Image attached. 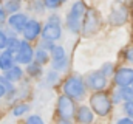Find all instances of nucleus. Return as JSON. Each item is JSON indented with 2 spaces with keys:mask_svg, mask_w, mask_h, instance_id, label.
Returning <instances> with one entry per match:
<instances>
[{
  "mask_svg": "<svg viewBox=\"0 0 133 124\" xmlns=\"http://www.w3.org/2000/svg\"><path fill=\"white\" fill-rule=\"evenodd\" d=\"M85 16V5L82 2H76L70 13L66 14V27L71 33H77L82 25V17Z\"/></svg>",
  "mask_w": 133,
  "mask_h": 124,
  "instance_id": "obj_1",
  "label": "nucleus"
},
{
  "mask_svg": "<svg viewBox=\"0 0 133 124\" xmlns=\"http://www.w3.org/2000/svg\"><path fill=\"white\" fill-rule=\"evenodd\" d=\"M64 92L65 95L71 96L73 99H82V96L85 95V85L84 81L79 76H71L68 78L64 84Z\"/></svg>",
  "mask_w": 133,
  "mask_h": 124,
  "instance_id": "obj_2",
  "label": "nucleus"
},
{
  "mask_svg": "<svg viewBox=\"0 0 133 124\" xmlns=\"http://www.w3.org/2000/svg\"><path fill=\"white\" fill-rule=\"evenodd\" d=\"M90 106H91L93 112L101 116L108 115V112L111 110V101L108 99V96L105 93H101V90L90 98Z\"/></svg>",
  "mask_w": 133,
  "mask_h": 124,
  "instance_id": "obj_3",
  "label": "nucleus"
},
{
  "mask_svg": "<svg viewBox=\"0 0 133 124\" xmlns=\"http://www.w3.org/2000/svg\"><path fill=\"white\" fill-rule=\"evenodd\" d=\"M74 104H73V98L71 96H61L59 101H57V112H59V116H61V121L62 123H70L74 116Z\"/></svg>",
  "mask_w": 133,
  "mask_h": 124,
  "instance_id": "obj_4",
  "label": "nucleus"
},
{
  "mask_svg": "<svg viewBox=\"0 0 133 124\" xmlns=\"http://www.w3.org/2000/svg\"><path fill=\"white\" fill-rule=\"evenodd\" d=\"M87 85L90 87V89H93V90H96V92H99V90H104L105 87H107V76L101 71V73H91V75H88L87 76Z\"/></svg>",
  "mask_w": 133,
  "mask_h": 124,
  "instance_id": "obj_5",
  "label": "nucleus"
},
{
  "mask_svg": "<svg viewBox=\"0 0 133 124\" xmlns=\"http://www.w3.org/2000/svg\"><path fill=\"white\" fill-rule=\"evenodd\" d=\"M33 48H31V45L28 44V40L25 39L23 42H22V45H20V48H19V51L16 53V61L20 62V64H30V62H33Z\"/></svg>",
  "mask_w": 133,
  "mask_h": 124,
  "instance_id": "obj_6",
  "label": "nucleus"
},
{
  "mask_svg": "<svg viewBox=\"0 0 133 124\" xmlns=\"http://www.w3.org/2000/svg\"><path fill=\"white\" fill-rule=\"evenodd\" d=\"M115 84L119 87L133 84V68H127V67L119 68L115 73Z\"/></svg>",
  "mask_w": 133,
  "mask_h": 124,
  "instance_id": "obj_7",
  "label": "nucleus"
},
{
  "mask_svg": "<svg viewBox=\"0 0 133 124\" xmlns=\"http://www.w3.org/2000/svg\"><path fill=\"white\" fill-rule=\"evenodd\" d=\"M125 20H127V9L121 2H118L110 14V22L113 25H122L125 23Z\"/></svg>",
  "mask_w": 133,
  "mask_h": 124,
  "instance_id": "obj_8",
  "label": "nucleus"
},
{
  "mask_svg": "<svg viewBox=\"0 0 133 124\" xmlns=\"http://www.w3.org/2000/svg\"><path fill=\"white\" fill-rule=\"evenodd\" d=\"M8 22H9V27L14 31H22V33H23L26 23H28V19H26V16L22 14V13H14V14L9 17Z\"/></svg>",
  "mask_w": 133,
  "mask_h": 124,
  "instance_id": "obj_9",
  "label": "nucleus"
},
{
  "mask_svg": "<svg viewBox=\"0 0 133 124\" xmlns=\"http://www.w3.org/2000/svg\"><path fill=\"white\" fill-rule=\"evenodd\" d=\"M61 27L57 25V23H53V22H50V23H46L45 25V28L42 30V37L43 39H48V40H56V39H59L61 37Z\"/></svg>",
  "mask_w": 133,
  "mask_h": 124,
  "instance_id": "obj_10",
  "label": "nucleus"
},
{
  "mask_svg": "<svg viewBox=\"0 0 133 124\" xmlns=\"http://www.w3.org/2000/svg\"><path fill=\"white\" fill-rule=\"evenodd\" d=\"M99 27V19L96 16L95 11H88L87 13V19H85V28H84V33L88 36L90 33H95Z\"/></svg>",
  "mask_w": 133,
  "mask_h": 124,
  "instance_id": "obj_11",
  "label": "nucleus"
},
{
  "mask_svg": "<svg viewBox=\"0 0 133 124\" xmlns=\"http://www.w3.org/2000/svg\"><path fill=\"white\" fill-rule=\"evenodd\" d=\"M40 33V23L37 20H28L25 30H23V36L26 40H34Z\"/></svg>",
  "mask_w": 133,
  "mask_h": 124,
  "instance_id": "obj_12",
  "label": "nucleus"
},
{
  "mask_svg": "<svg viewBox=\"0 0 133 124\" xmlns=\"http://www.w3.org/2000/svg\"><path fill=\"white\" fill-rule=\"evenodd\" d=\"M76 120L79 121V123H91L93 121V109L90 110L88 107H85V106H82V107H79V110H77V113H76Z\"/></svg>",
  "mask_w": 133,
  "mask_h": 124,
  "instance_id": "obj_13",
  "label": "nucleus"
},
{
  "mask_svg": "<svg viewBox=\"0 0 133 124\" xmlns=\"http://www.w3.org/2000/svg\"><path fill=\"white\" fill-rule=\"evenodd\" d=\"M14 56H12V53L11 51H5V53H2L0 54V68L3 70V71H6V70H9L11 67H14Z\"/></svg>",
  "mask_w": 133,
  "mask_h": 124,
  "instance_id": "obj_14",
  "label": "nucleus"
},
{
  "mask_svg": "<svg viewBox=\"0 0 133 124\" xmlns=\"http://www.w3.org/2000/svg\"><path fill=\"white\" fill-rule=\"evenodd\" d=\"M22 70L19 68V67H11L9 70H6L5 71V76L9 79V81H12V82H16V81H19L20 78H22Z\"/></svg>",
  "mask_w": 133,
  "mask_h": 124,
  "instance_id": "obj_15",
  "label": "nucleus"
},
{
  "mask_svg": "<svg viewBox=\"0 0 133 124\" xmlns=\"http://www.w3.org/2000/svg\"><path fill=\"white\" fill-rule=\"evenodd\" d=\"M20 45H22V42L17 37H9L8 42H6V50L11 51V53H17L19 48H20Z\"/></svg>",
  "mask_w": 133,
  "mask_h": 124,
  "instance_id": "obj_16",
  "label": "nucleus"
},
{
  "mask_svg": "<svg viewBox=\"0 0 133 124\" xmlns=\"http://www.w3.org/2000/svg\"><path fill=\"white\" fill-rule=\"evenodd\" d=\"M20 5H22L20 0H8V2L5 3V9H6V13L14 14V13H17V11L20 9Z\"/></svg>",
  "mask_w": 133,
  "mask_h": 124,
  "instance_id": "obj_17",
  "label": "nucleus"
},
{
  "mask_svg": "<svg viewBox=\"0 0 133 124\" xmlns=\"http://www.w3.org/2000/svg\"><path fill=\"white\" fill-rule=\"evenodd\" d=\"M34 58H36V61L39 62V64H45V62H48V59H50V56H48V53H46L45 48H39L36 51Z\"/></svg>",
  "mask_w": 133,
  "mask_h": 124,
  "instance_id": "obj_18",
  "label": "nucleus"
},
{
  "mask_svg": "<svg viewBox=\"0 0 133 124\" xmlns=\"http://www.w3.org/2000/svg\"><path fill=\"white\" fill-rule=\"evenodd\" d=\"M119 93H121V96H122L124 101H132L133 99V87L130 89L129 85H122L119 89Z\"/></svg>",
  "mask_w": 133,
  "mask_h": 124,
  "instance_id": "obj_19",
  "label": "nucleus"
},
{
  "mask_svg": "<svg viewBox=\"0 0 133 124\" xmlns=\"http://www.w3.org/2000/svg\"><path fill=\"white\" fill-rule=\"evenodd\" d=\"M40 65H42V64H39L37 61H36V62H30L26 70H28V73H30L31 76H39V75L42 73V70H40Z\"/></svg>",
  "mask_w": 133,
  "mask_h": 124,
  "instance_id": "obj_20",
  "label": "nucleus"
},
{
  "mask_svg": "<svg viewBox=\"0 0 133 124\" xmlns=\"http://www.w3.org/2000/svg\"><path fill=\"white\" fill-rule=\"evenodd\" d=\"M28 110H30V106H28V104H19V106L14 107L12 115H14V116H22V115L26 113Z\"/></svg>",
  "mask_w": 133,
  "mask_h": 124,
  "instance_id": "obj_21",
  "label": "nucleus"
},
{
  "mask_svg": "<svg viewBox=\"0 0 133 124\" xmlns=\"http://www.w3.org/2000/svg\"><path fill=\"white\" fill-rule=\"evenodd\" d=\"M66 64H68V61H66L65 56L59 58V59H53V68L54 70H64L66 67Z\"/></svg>",
  "mask_w": 133,
  "mask_h": 124,
  "instance_id": "obj_22",
  "label": "nucleus"
},
{
  "mask_svg": "<svg viewBox=\"0 0 133 124\" xmlns=\"http://www.w3.org/2000/svg\"><path fill=\"white\" fill-rule=\"evenodd\" d=\"M64 2H66V0H43V5L46 8H50V9H54L57 6H61Z\"/></svg>",
  "mask_w": 133,
  "mask_h": 124,
  "instance_id": "obj_23",
  "label": "nucleus"
},
{
  "mask_svg": "<svg viewBox=\"0 0 133 124\" xmlns=\"http://www.w3.org/2000/svg\"><path fill=\"white\" fill-rule=\"evenodd\" d=\"M51 54H53V59H59V58H64L65 56V50L62 47H54L51 50Z\"/></svg>",
  "mask_w": 133,
  "mask_h": 124,
  "instance_id": "obj_24",
  "label": "nucleus"
},
{
  "mask_svg": "<svg viewBox=\"0 0 133 124\" xmlns=\"http://www.w3.org/2000/svg\"><path fill=\"white\" fill-rule=\"evenodd\" d=\"M0 82H2L3 85H5L6 92H12V90H14V87H12V84H11L12 81H9V79H8L6 76H0Z\"/></svg>",
  "mask_w": 133,
  "mask_h": 124,
  "instance_id": "obj_25",
  "label": "nucleus"
},
{
  "mask_svg": "<svg viewBox=\"0 0 133 124\" xmlns=\"http://www.w3.org/2000/svg\"><path fill=\"white\" fill-rule=\"evenodd\" d=\"M101 71H102L105 76H110V75L113 73V64H111V62L104 64V65H102V68H101Z\"/></svg>",
  "mask_w": 133,
  "mask_h": 124,
  "instance_id": "obj_26",
  "label": "nucleus"
},
{
  "mask_svg": "<svg viewBox=\"0 0 133 124\" xmlns=\"http://www.w3.org/2000/svg\"><path fill=\"white\" fill-rule=\"evenodd\" d=\"M124 112L127 113V116H133V99L125 102V106H124Z\"/></svg>",
  "mask_w": 133,
  "mask_h": 124,
  "instance_id": "obj_27",
  "label": "nucleus"
},
{
  "mask_svg": "<svg viewBox=\"0 0 133 124\" xmlns=\"http://www.w3.org/2000/svg\"><path fill=\"white\" fill-rule=\"evenodd\" d=\"M26 123H31V124H42V118L40 116H37V115H33V116H28V120H26Z\"/></svg>",
  "mask_w": 133,
  "mask_h": 124,
  "instance_id": "obj_28",
  "label": "nucleus"
},
{
  "mask_svg": "<svg viewBox=\"0 0 133 124\" xmlns=\"http://www.w3.org/2000/svg\"><path fill=\"white\" fill-rule=\"evenodd\" d=\"M6 42H8V37L5 36V33L0 30V48H6Z\"/></svg>",
  "mask_w": 133,
  "mask_h": 124,
  "instance_id": "obj_29",
  "label": "nucleus"
},
{
  "mask_svg": "<svg viewBox=\"0 0 133 124\" xmlns=\"http://www.w3.org/2000/svg\"><path fill=\"white\" fill-rule=\"evenodd\" d=\"M5 13H6V9H5V6H3L2 2H0V25L5 23Z\"/></svg>",
  "mask_w": 133,
  "mask_h": 124,
  "instance_id": "obj_30",
  "label": "nucleus"
},
{
  "mask_svg": "<svg viewBox=\"0 0 133 124\" xmlns=\"http://www.w3.org/2000/svg\"><path fill=\"white\" fill-rule=\"evenodd\" d=\"M125 58L130 62H133V48H129V50L125 51Z\"/></svg>",
  "mask_w": 133,
  "mask_h": 124,
  "instance_id": "obj_31",
  "label": "nucleus"
},
{
  "mask_svg": "<svg viewBox=\"0 0 133 124\" xmlns=\"http://www.w3.org/2000/svg\"><path fill=\"white\" fill-rule=\"evenodd\" d=\"M118 123H119V124H132L133 121L130 120V116H129V118H122V120H119Z\"/></svg>",
  "mask_w": 133,
  "mask_h": 124,
  "instance_id": "obj_32",
  "label": "nucleus"
},
{
  "mask_svg": "<svg viewBox=\"0 0 133 124\" xmlns=\"http://www.w3.org/2000/svg\"><path fill=\"white\" fill-rule=\"evenodd\" d=\"M48 79H50L51 82H53V81L56 82V81H57V73H50V75H48Z\"/></svg>",
  "mask_w": 133,
  "mask_h": 124,
  "instance_id": "obj_33",
  "label": "nucleus"
},
{
  "mask_svg": "<svg viewBox=\"0 0 133 124\" xmlns=\"http://www.w3.org/2000/svg\"><path fill=\"white\" fill-rule=\"evenodd\" d=\"M50 22H53V23H57V25H59V17H57V16H51V17H50Z\"/></svg>",
  "mask_w": 133,
  "mask_h": 124,
  "instance_id": "obj_34",
  "label": "nucleus"
},
{
  "mask_svg": "<svg viewBox=\"0 0 133 124\" xmlns=\"http://www.w3.org/2000/svg\"><path fill=\"white\" fill-rule=\"evenodd\" d=\"M5 93H6V89H5V85H3V84L0 82V98H2V96H3Z\"/></svg>",
  "mask_w": 133,
  "mask_h": 124,
  "instance_id": "obj_35",
  "label": "nucleus"
}]
</instances>
